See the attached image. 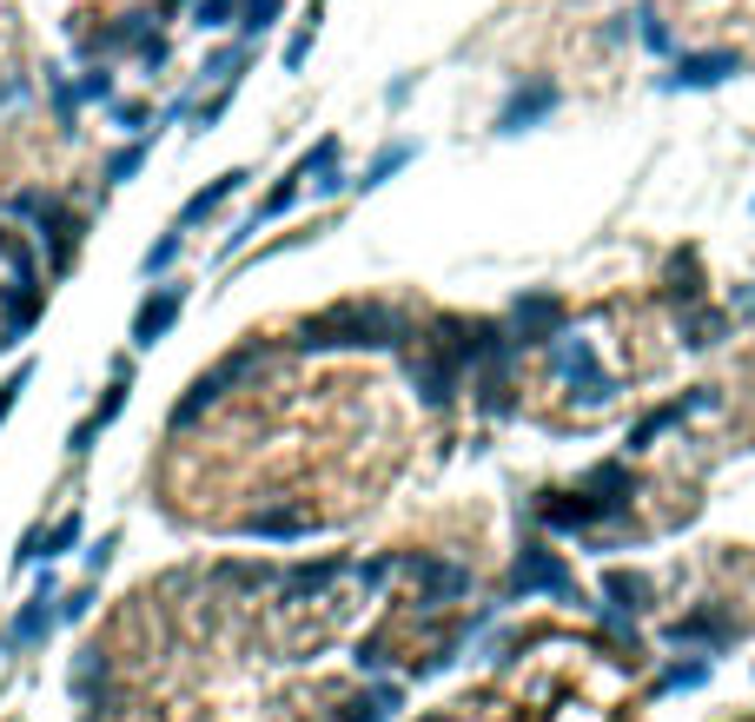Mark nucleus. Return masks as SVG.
<instances>
[{"instance_id":"1","label":"nucleus","mask_w":755,"mask_h":722,"mask_svg":"<svg viewBox=\"0 0 755 722\" xmlns=\"http://www.w3.org/2000/svg\"><path fill=\"white\" fill-rule=\"evenodd\" d=\"M345 345H398V318L385 305H332L298 325V352H345Z\"/></svg>"},{"instance_id":"2","label":"nucleus","mask_w":755,"mask_h":722,"mask_svg":"<svg viewBox=\"0 0 755 722\" xmlns=\"http://www.w3.org/2000/svg\"><path fill=\"white\" fill-rule=\"evenodd\" d=\"M259 365H265V352H259V345H239L232 358H219L212 372H199V378L186 385V398L172 405V431H186V425H199V411H212V405H219V398H226V391H232L239 378H252Z\"/></svg>"},{"instance_id":"3","label":"nucleus","mask_w":755,"mask_h":722,"mask_svg":"<svg viewBox=\"0 0 755 722\" xmlns=\"http://www.w3.org/2000/svg\"><path fill=\"white\" fill-rule=\"evenodd\" d=\"M179 305H186V292H179V285H159V292H153V299H146V305L133 312V345H146V352H153V345H159V338L172 332Z\"/></svg>"},{"instance_id":"4","label":"nucleus","mask_w":755,"mask_h":722,"mask_svg":"<svg viewBox=\"0 0 755 722\" xmlns=\"http://www.w3.org/2000/svg\"><path fill=\"white\" fill-rule=\"evenodd\" d=\"M60 590H53V577H40V590L27 597V610H20V624H13V643H46L53 637V624H60Z\"/></svg>"},{"instance_id":"5","label":"nucleus","mask_w":755,"mask_h":722,"mask_svg":"<svg viewBox=\"0 0 755 722\" xmlns=\"http://www.w3.org/2000/svg\"><path fill=\"white\" fill-rule=\"evenodd\" d=\"M239 531H245V537H279V544H285V537H312L318 517H312V511H252Z\"/></svg>"},{"instance_id":"6","label":"nucleus","mask_w":755,"mask_h":722,"mask_svg":"<svg viewBox=\"0 0 755 722\" xmlns=\"http://www.w3.org/2000/svg\"><path fill=\"white\" fill-rule=\"evenodd\" d=\"M239 186H245V172H219V179H212L206 192H192V199H186V212H179V232H186V226H199L206 212H219V206H226V199H232Z\"/></svg>"},{"instance_id":"7","label":"nucleus","mask_w":755,"mask_h":722,"mask_svg":"<svg viewBox=\"0 0 755 722\" xmlns=\"http://www.w3.org/2000/svg\"><path fill=\"white\" fill-rule=\"evenodd\" d=\"M338 571H345L338 557H332V564H305V571H292V577H285V597H318Z\"/></svg>"},{"instance_id":"8","label":"nucleus","mask_w":755,"mask_h":722,"mask_svg":"<svg viewBox=\"0 0 755 722\" xmlns=\"http://www.w3.org/2000/svg\"><path fill=\"white\" fill-rule=\"evenodd\" d=\"M93 683H106V663H99V650H86V657L73 663V690H80V697H93Z\"/></svg>"},{"instance_id":"9","label":"nucleus","mask_w":755,"mask_h":722,"mask_svg":"<svg viewBox=\"0 0 755 722\" xmlns=\"http://www.w3.org/2000/svg\"><path fill=\"white\" fill-rule=\"evenodd\" d=\"M80 544V517H60L53 531H46V557H60V551H73Z\"/></svg>"},{"instance_id":"10","label":"nucleus","mask_w":755,"mask_h":722,"mask_svg":"<svg viewBox=\"0 0 755 722\" xmlns=\"http://www.w3.org/2000/svg\"><path fill=\"white\" fill-rule=\"evenodd\" d=\"M146 166V146H126V153H113V166H106V179H133Z\"/></svg>"},{"instance_id":"11","label":"nucleus","mask_w":755,"mask_h":722,"mask_svg":"<svg viewBox=\"0 0 755 722\" xmlns=\"http://www.w3.org/2000/svg\"><path fill=\"white\" fill-rule=\"evenodd\" d=\"M172 259H179V232H166V239H159V245L146 252V279H153V272H166Z\"/></svg>"},{"instance_id":"12","label":"nucleus","mask_w":755,"mask_h":722,"mask_svg":"<svg viewBox=\"0 0 755 722\" xmlns=\"http://www.w3.org/2000/svg\"><path fill=\"white\" fill-rule=\"evenodd\" d=\"M279 20V0H245V33H265Z\"/></svg>"},{"instance_id":"13","label":"nucleus","mask_w":755,"mask_h":722,"mask_svg":"<svg viewBox=\"0 0 755 722\" xmlns=\"http://www.w3.org/2000/svg\"><path fill=\"white\" fill-rule=\"evenodd\" d=\"M245 0H199V27H226Z\"/></svg>"},{"instance_id":"14","label":"nucleus","mask_w":755,"mask_h":722,"mask_svg":"<svg viewBox=\"0 0 755 722\" xmlns=\"http://www.w3.org/2000/svg\"><path fill=\"white\" fill-rule=\"evenodd\" d=\"M20 391H27V365H20V372H13V378L0 385V425H7V411L20 405Z\"/></svg>"},{"instance_id":"15","label":"nucleus","mask_w":755,"mask_h":722,"mask_svg":"<svg viewBox=\"0 0 755 722\" xmlns=\"http://www.w3.org/2000/svg\"><path fill=\"white\" fill-rule=\"evenodd\" d=\"M86 604H93V590H73V597L60 604V617H66V624H80V617H86Z\"/></svg>"}]
</instances>
